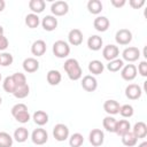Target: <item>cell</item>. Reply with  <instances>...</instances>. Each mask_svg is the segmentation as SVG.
I'll return each mask as SVG.
<instances>
[{"label": "cell", "mask_w": 147, "mask_h": 147, "mask_svg": "<svg viewBox=\"0 0 147 147\" xmlns=\"http://www.w3.org/2000/svg\"><path fill=\"white\" fill-rule=\"evenodd\" d=\"M13 138L7 132H0V147H11Z\"/></svg>", "instance_id": "e575fe53"}, {"label": "cell", "mask_w": 147, "mask_h": 147, "mask_svg": "<svg viewBox=\"0 0 147 147\" xmlns=\"http://www.w3.org/2000/svg\"><path fill=\"white\" fill-rule=\"evenodd\" d=\"M102 44H103V40L101 37L94 34V36H91L88 39H87V46L92 51H99L101 49L102 47Z\"/></svg>", "instance_id": "7402d4cb"}, {"label": "cell", "mask_w": 147, "mask_h": 147, "mask_svg": "<svg viewBox=\"0 0 147 147\" xmlns=\"http://www.w3.org/2000/svg\"><path fill=\"white\" fill-rule=\"evenodd\" d=\"M93 25H94V29L99 32H105L108 30L109 25H110V22L109 20L106 17V16H98L94 22H93Z\"/></svg>", "instance_id": "9a60e30c"}, {"label": "cell", "mask_w": 147, "mask_h": 147, "mask_svg": "<svg viewBox=\"0 0 147 147\" xmlns=\"http://www.w3.org/2000/svg\"><path fill=\"white\" fill-rule=\"evenodd\" d=\"M45 1L44 0H30L29 1V8L32 10L33 14H40L45 9Z\"/></svg>", "instance_id": "603a6c76"}, {"label": "cell", "mask_w": 147, "mask_h": 147, "mask_svg": "<svg viewBox=\"0 0 147 147\" xmlns=\"http://www.w3.org/2000/svg\"><path fill=\"white\" fill-rule=\"evenodd\" d=\"M46 48H47L46 47V42L44 40H41V39H38L32 44L31 53L33 55H36V56H42L45 54V52H46Z\"/></svg>", "instance_id": "e0dca14e"}, {"label": "cell", "mask_w": 147, "mask_h": 147, "mask_svg": "<svg viewBox=\"0 0 147 147\" xmlns=\"http://www.w3.org/2000/svg\"><path fill=\"white\" fill-rule=\"evenodd\" d=\"M115 40L119 45H129L132 40V33L127 29H119L115 34Z\"/></svg>", "instance_id": "8992f818"}, {"label": "cell", "mask_w": 147, "mask_h": 147, "mask_svg": "<svg viewBox=\"0 0 147 147\" xmlns=\"http://www.w3.org/2000/svg\"><path fill=\"white\" fill-rule=\"evenodd\" d=\"M51 11L54 16H63L69 11V6L65 1H55L51 6Z\"/></svg>", "instance_id": "52a82bcc"}, {"label": "cell", "mask_w": 147, "mask_h": 147, "mask_svg": "<svg viewBox=\"0 0 147 147\" xmlns=\"http://www.w3.org/2000/svg\"><path fill=\"white\" fill-rule=\"evenodd\" d=\"M82 87L86 92H94L98 87V82H96L95 77H93L91 75L84 76L82 79Z\"/></svg>", "instance_id": "8fae6325"}, {"label": "cell", "mask_w": 147, "mask_h": 147, "mask_svg": "<svg viewBox=\"0 0 147 147\" xmlns=\"http://www.w3.org/2000/svg\"><path fill=\"white\" fill-rule=\"evenodd\" d=\"M39 23H40V20H39V17H38L37 14L31 13V14H28V15L25 16V24H26L30 29L37 28V26L39 25Z\"/></svg>", "instance_id": "4dcf8cb0"}, {"label": "cell", "mask_w": 147, "mask_h": 147, "mask_svg": "<svg viewBox=\"0 0 147 147\" xmlns=\"http://www.w3.org/2000/svg\"><path fill=\"white\" fill-rule=\"evenodd\" d=\"M123 67H124V62H123V60H121V59H115V60H113V61H109V63L107 64V69H108L109 71H111V72H117V71H119Z\"/></svg>", "instance_id": "1f68e13d"}, {"label": "cell", "mask_w": 147, "mask_h": 147, "mask_svg": "<svg viewBox=\"0 0 147 147\" xmlns=\"http://www.w3.org/2000/svg\"><path fill=\"white\" fill-rule=\"evenodd\" d=\"M2 87H3V90H5L7 93H11V94L14 93L16 86H15V83H14L11 76H8V77L5 78V80H3V83H2Z\"/></svg>", "instance_id": "d590c367"}, {"label": "cell", "mask_w": 147, "mask_h": 147, "mask_svg": "<svg viewBox=\"0 0 147 147\" xmlns=\"http://www.w3.org/2000/svg\"><path fill=\"white\" fill-rule=\"evenodd\" d=\"M88 70H90V72L93 74V75H100V74L103 72L105 65H103V63H102L101 61H99V60H93V61H91V62L88 63Z\"/></svg>", "instance_id": "cb8c5ba5"}, {"label": "cell", "mask_w": 147, "mask_h": 147, "mask_svg": "<svg viewBox=\"0 0 147 147\" xmlns=\"http://www.w3.org/2000/svg\"><path fill=\"white\" fill-rule=\"evenodd\" d=\"M29 138V131L26 127L24 126H21V127H17L14 132V139L17 141V142H24L26 141Z\"/></svg>", "instance_id": "d4e9b609"}, {"label": "cell", "mask_w": 147, "mask_h": 147, "mask_svg": "<svg viewBox=\"0 0 147 147\" xmlns=\"http://www.w3.org/2000/svg\"><path fill=\"white\" fill-rule=\"evenodd\" d=\"M33 121L37 125L39 126H42L45 125L47 122H48V115L44 111V110H37L34 114H33Z\"/></svg>", "instance_id": "4316f807"}, {"label": "cell", "mask_w": 147, "mask_h": 147, "mask_svg": "<svg viewBox=\"0 0 147 147\" xmlns=\"http://www.w3.org/2000/svg\"><path fill=\"white\" fill-rule=\"evenodd\" d=\"M53 53L59 59L67 57L70 53V46L64 40H57L53 44Z\"/></svg>", "instance_id": "3957f363"}, {"label": "cell", "mask_w": 147, "mask_h": 147, "mask_svg": "<svg viewBox=\"0 0 147 147\" xmlns=\"http://www.w3.org/2000/svg\"><path fill=\"white\" fill-rule=\"evenodd\" d=\"M31 140L36 145H44L48 140V133L45 129H41V127L36 129L31 134Z\"/></svg>", "instance_id": "5b68a950"}, {"label": "cell", "mask_w": 147, "mask_h": 147, "mask_svg": "<svg viewBox=\"0 0 147 147\" xmlns=\"http://www.w3.org/2000/svg\"><path fill=\"white\" fill-rule=\"evenodd\" d=\"M63 68L71 80H78L83 75V70L76 59H68L64 62Z\"/></svg>", "instance_id": "6da1fadb"}, {"label": "cell", "mask_w": 147, "mask_h": 147, "mask_svg": "<svg viewBox=\"0 0 147 147\" xmlns=\"http://www.w3.org/2000/svg\"><path fill=\"white\" fill-rule=\"evenodd\" d=\"M134 110H133V107L131 105H123L119 107V114L122 115V117L124 118H129L133 115Z\"/></svg>", "instance_id": "74e56055"}, {"label": "cell", "mask_w": 147, "mask_h": 147, "mask_svg": "<svg viewBox=\"0 0 147 147\" xmlns=\"http://www.w3.org/2000/svg\"><path fill=\"white\" fill-rule=\"evenodd\" d=\"M132 133L136 136L137 139H142L147 136V125L144 122H138L134 124L132 129Z\"/></svg>", "instance_id": "ffe728a7"}, {"label": "cell", "mask_w": 147, "mask_h": 147, "mask_svg": "<svg viewBox=\"0 0 147 147\" xmlns=\"http://www.w3.org/2000/svg\"><path fill=\"white\" fill-rule=\"evenodd\" d=\"M1 102H2V99H1V96H0V105H1Z\"/></svg>", "instance_id": "bcb514c9"}, {"label": "cell", "mask_w": 147, "mask_h": 147, "mask_svg": "<svg viewBox=\"0 0 147 147\" xmlns=\"http://www.w3.org/2000/svg\"><path fill=\"white\" fill-rule=\"evenodd\" d=\"M84 142V137L80 133H74L70 138H69V145L70 147H80Z\"/></svg>", "instance_id": "836d02e7"}, {"label": "cell", "mask_w": 147, "mask_h": 147, "mask_svg": "<svg viewBox=\"0 0 147 147\" xmlns=\"http://www.w3.org/2000/svg\"><path fill=\"white\" fill-rule=\"evenodd\" d=\"M122 142H123V145L126 146V147H133V146L137 145L138 139H137L136 136L132 133V131H129V132H126L125 134L122 136Z\"/></svg>", "instance_id": "83f0119b"}, {"label": "cell", "mask_w": 147, "mask_h": 147, "mask_svg": "<svg viewBox=\"0 0 147 147\" xmlns=\"http://www.w3.org/2000/svg\"><path fill=\"white\" fill-rule=\"evenodd\" d=\"M123 60L127 62H134L140 57V51L137 47H127L122 53Z\"/></svg>", "instance_id": "7c38bea8"}, {"label": "cell", "mask_w": 147, "mask_h": 147, "mask_svg": "<svg viewBox=\"0 0 147 147\" xmlns=\"http://www.w3.org/2000/svg\"><path fill=\"white\" fill-rule=\"evenodd\" d=\"M11 78H13V80H14L16 87L26 84V77H25V75L22 74V72H15L14 75H11ZM16 87H15V88H16Z\"/></svg>", "instance_id": "8d00e7d4"}, {"label": "cell", "mask_w": 147, "mask_h": 147, "mask_svg": "<svg viewBox=\"0 0 147 147\" xmlns=\"http://www.w3.org/2000/svg\"><path fill=\"white\" fill-rule=\"evenodd\" d=\"M102 55L107 61H113L119 55V49L115 45H107L102 51Z\"/></svg>", "instance_id": "4fadbf2b"}, {"label": "cell", "mask_w": 147, "mask_h": 147, "mask_svg": "<svg viewBox=\"0 0 147 147\" xmlns=\"http://www.w3.org/2000/svg\"><path fill=\"white\" fill-rule=\"evenodd\" d=\"M121 76L124 80H133L137 77V67L134 64H126L121 69Z\"/></svg>", "instance_id": "ba28073f"}, {"label": "cell", "mask_w": 147, "mask_h": 147, "mask_svg": "<svg viewBox=\"0 0 147 147\" xmlns=\"http://www.w3.org/2000/svg\"><path fill=\"white\" fill-rule=\"evenodd\" d=\"M53 136L57 141H64L69 138V129L67 125L59 123L53 129Z\"/></svg>", "instance_id": "277c9868"}, {"label": "cell", "mask_w": 147, "mask_h": 147, "mask_svg": "<svg viewBox=\"0 0 147 147\" xmlns=\"http://www.w3.org/2000/svg\"><path fill=\"white\" fill-rule=\"evenodd\" d=\"M142 94V90L137 84H130L125 88V95L130 100H138Z\"/></svg>", "instance_id": "9c48e42d"}, {"label": "cell", "mask_w": 147, "mask_h": 147, "mask_svg": "<svg viewBox=\"0 0 147 147\" xmlns=\"http://www.w3.org/2000/svg\"><path fill=\"white\" fill-rule=\"evenodd\" d=\"M14 59H13V55L10 53H2L0 54V65L2 67H8L13 63Z\"/></svg>", "instance_id": "f35d334b"}, {"label": "cell", "mask_w": 147, "mask_h": 147, "mask_svg": "<svg viewBox=\"0 0 147 147\" xmlns=\"http://www.w3.org/2000/svg\"><path fill=\"white\" fill-rule=\"evenodd\" d=\"M23 69L24 71L29 72V74H32V72H36L38 69H39V62L37 59L34 57H28L23 61Z\"/></svg>", "instance_id": "2e32d148"}, {"label": "cell", "mask_w": 147, "mask_h": 147, "mask_svg": "<svg viewBox=\"0 0 147 147\" xmlns=\"http://www.w3.org/2000/svg\"><path fill=\"white\" fill-rule=\"evenodd\" d=\"M68 40L72 46H79L83 42V33L79 29H72L69 31Z\"/></svg>", "instance_id": "5bb4252c"}, {"label": "cell", "mask_w": 147, "mask_h": 147, "mask_svg": "<svg viewBox=\"0 0 147 147\" xmlns=\"http://www.w3.org/2000/svg\"><path fill=\"white\" fill-rule=\"evenodd\" d=\"M138 147H147V141H144V142H141Z\"/></svg>", "instance_id": "f6af8a7d"}, {"label": "cell", "mask_w": 147, "mask_h": 147, "mask_svg": "<svg viewBox=\"0 0 147 147\" xmlns=\"http://www.w3.org/2000/svg\"><path fill=\"white\" fill-rule=\"evenodd\" d=\"M87 9L91 14L98 15L102 10V3H101L100 0H90L87 2Z\"/></svg>", "instance_id": "f546056e"}, {"label": "cell", "mask_w": 147, "mask_h": 147, "mask_svg": "<svg viewBox=\"0 0 147 147\" xmlns=\"http://www.w3.org/2000/svg\"><path fill=\"white\" fill-rule=\"evenodd\" d=\"M61 79H62V76L59 70H49L47 72V82L49 85H53V86L59 85Z\"/></svg>", "instance_id": "484cf974"}, {"label": "cell", "mask_w": 147, "mask_h": 147, "mask_svg": "<svg viewBox=\"0 0 147 147\" xmlns=\"http://www.w3.org/2000/svg\"><path fill=\"white\" fill-rule=\"evenodd\" d=\"M130 129H131V125H130V122L127 119H119V121L116 122L115 133L122 137L123 134H125L126 132H129Z\"/></svg>", "instance_id": "44dd1931"}, {"label": "cell", "mask_w": 147, "mask_h": 147, "mask_svg": "<svg viewBox=\"0 0 147 147\" xmlns=\"http://www.w3.org/2000/svg\"><path fill=\"white\" fill-rule=\"evenodd\" d=\"M0 82H1V74H0Z\"/></svg>", "instance_id": "7dc6e473"}, {"label": "cell", "mask_w": 147, "mask_h": 147, "mask_svg": "<svg viewBox=\"0 0 147 147\" xmlns=\"http://www.w3.org/2000/svg\"><path fill=\"white\" fill-rule=\"evenodd\" d=\"M29 92H30V87H29V85H28V83H26V84H24V85L17 86V87L15 88L13 95H14L15 98H17V99H24V98H26V96L29 95Z\"/></svg>", "instance_id": "f1b7e54d"}, {"label": "cell", "mask_w": 147, "mask_h": 147, "mask_svg": "<svg viewBox=\"0 0 147 147\" xmlns=\"http://www.w3.org/2000/svg\"><path fill=\"white\" fill-rule=\"evenodd\" d=\"M110 2H111V5H113L114 7H116V8L123 7V6L126 3V1H125V0H111Z\"/></svg>", "instance_id": "7bdbcfd3"}, {"label": "cell", "mask_w": 147, "mask_h": 147, "mask_svg": "<svg viewBox=\"0 0 147 147\" xmlns=\"http://www.w3.org/2000/svg\"><path fill=\"white\" fill-rule=\"evenodd\" d=\"M129 3H130V6H131L132 8L139 9V8H141V7L145 5V0H130Z\"/></svg>", "instance_id": "b9f144b4"}, {"label": "cell", "mask_w": 147, "mask_h": 147, "mask_svg": "<svg viewBox=\"0 0 147 147\" xmlns=\"http://www.w3.org/2000/svg\"><path fill=\"white\" fill-rule=\"evenodd\" d=\"M116 119L113 117V116H106L103 118V122H102V125L103 127L108 131V132H115V126H116Z\"/></svg>", "instance_id": "d6a6232c"}, {"label": "cell", "mask_w": 147, "mask_h": 147, "mask_svg": "<svg viewBox=\"0 0 147 147\" xmlns=\"http://www.w3.org/2000/svg\"><path fill=\"white\" fill-rule=\"evenodd\" d=\"M5 6H6V2L3 0H0V13L5 9Z\"/></svg>", "instance_id": "ee69618b"}, {"label": "cell", "mask_w": 147, "mask_h": 147, "mask_svg": "<svg viewBox=\"0 0 147 147\" xmlns=\"http://www.w3.org/2000/svg\"><path fill=\"white\" fill-rule=\"evenodd\" d=\"M138 71L142 77L147 76V62L146 61H141L138 65Z\"/></svg>", "instance_id": "60d3db41"}, {"label": "cell", "mask_w": 147, "mask_h": 147, "mask_svg": "<svg viewBox=\"0 0 147 147\" xmlns=\"http://www.w3.org/2000/svg\"><path fill=\"white\" fill-rule=\"evenodd\" d=\"M11 115L14 116V118L24 124V123H28L30 121V114L28 111V107L24 103H16L13 108H11Z\"/></svg>", "instance_id": "7a4b0ae2"}, {"label": "cell", "mask_w": 147, "mask_h": 147, "mask_svg": "<svg viewBox=\"0 0 147 147\" xmlns=\"http://www.w3.org/2000/svg\"><path fill=\"white\" fill-rule=\"evenodd\" d=\"M119 103L116 100H107L103 103V109L108 115H116L119 113Z\"/></svg>", "instance_id": "ac0fdd59"}, {"label": "cell", "mask_w": 147, "mask_h": 147, "mask_svg": "<svg viewBox=\"0 0 147 147\" xmlns=\"http://www.w3.org/2000/svg\"><path fill=\"white\" fill-rule=\"evenodd\" d=\"M41 25L44 28V30L46 31H53L56 29L57 26V20L55 18V16H52V15H47L42 18L41 21Z\"/></svg>", "instance_id": "d6986e66"}, {"label": "cell", "mask_w": 147, "mask_h": 147, "mask_svg": "<svg viewBox=\"0 0 147 147\" xmlns=\"http://www.w3.org/2000/svg\"><path fill=\"white\" fill-rule=\"evenodd\" d=\"M90 142L92 144V146L94 147H99L103 144V140H105V134L103 132L100 130V129H93L91 132H90Z\"/></svg>", "instance_id": "30bf717a"}, {"label": "cell", "mask_w": 147, "mask_h": 147, "mask_svg": "<svg viewBox=\"0 0 147 147\" xmlns=\"http://www.w3.org/2000/svg\"><path fill=\"white\" fill-rule=\"evenodd\" d=\"M8 47V39L3 36V28L0 25V51H5Z\"/></svg>", "instance_id": "ab89813d"}]
</instances>
